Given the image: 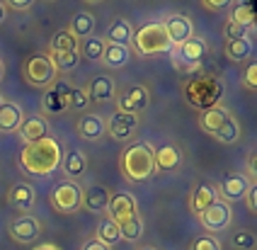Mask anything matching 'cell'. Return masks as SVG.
I'll return each mask as SVG.
<instances>
[{"label": "cell", "instance_id": "obj_22", "mask_svg": "<svg viewBox=\"0 0 257 250\" xmlns=\"http://www.w3.org/2000/svg\"><path fill=\"white\" fill-rule=\"evenodd\" d=\"M25 121V112L17 102H5L0 109V132L3 134H15Z\"/></svg>", "mask_w": 257, "mask_h": 250}, {"label": "cell", "instance_id": "obj_26", "mask_svg": "<svg viewBox=\"0 0 257 250\" xmlns=\"http://www.w3.org/2000/svg\"><path fill=\"white\" fill-rule=\"evenodd\" d=\"M104 49H107V39L92 34V37H87V39H83L78 44V54H80V59H85V61H102Z\"/></svg>", "mask_w": 257, "mask_h": 250}, {"label": "cell", "instance_id": "obj_7", "mask_svg": "<svg viewBox=\"0 0 257 250\" xmlns=\"http://www.w3.org/2000/svg\"><path fill=\"white\" fill-rule=\"evenodd\" d=\"M170 54H172V59H175V66L180 71H194L204 61V56H206V42L194 34L192 39H187L185 44L172 46Z\"/></svg>", "mask_w": 257, "mask_h": 250}, {"label": "cell", "instance_id": "obj_36", "mask_svg": "<svg viewBox=\"0 0 257 250\" xmlns=\"http://www.w3.org/2000/svg\"><path fill=\"white\" fill-rule=\"evenodd\" d=\"M214 139L218 141V144H228V146H230V144H235V141L240 139V124L235 121V117L230 119L228 124H226V127H223L221 132L216 134Z\"/></svg>", "mask_w": 257, "mask_h": 250}, {"label": "cell", "instance_id": "obj_10", "mask_svg": "<svg viewBox=\"0 0 257 250\" xmlns=\"http://www.w3.org/2000/svg\"><path fill=\"white\" fill-rule=\"evenodd\" d=\"M8 233H10V238H13L15 243L29 245V243H34L42 235V223L34 219V216H17V219L10 221Z\"/></svg>", "mask_w": 257, "mask_h": 250}, {"label": "cell", "instance_id": "obj_42", "mask_svg": "<svg viewBox=\"0 0 257 250\" xmlns=\"http://www.w3.org/2000/svg\"><path fill=\"white\" fill-rule=\"evenodd\" d=\"M245 37H247V27L238 25V22H228V25H226V39H228V42L245 39Z\"/></svg>", "mask_w": 257, "mask_h": 250}, {"label": "cell", "instance_id": "obj_31", "mask_svg": "<svg viewBox=\"0 0 257 250\" xmlns=\"http://www.w3.org/2000/svg\"><path fill=\"white\" fill-rule=\"evenodd\" d=\"M252 51H255V44L250 42V37H245V39H235V42H228L226 44V56L230 61H235V63H243L252 56Z\"/></svg>", "mask_w": 257, "mask_h": 250}, {"label": "cell", "instance_id": "obj_49", "mask_svg": "<svg viewBox=\"0 0 257 250\" xmlns=\"http://www.w3.org/2000/svg\"><path fill=\"white\" fill-rule=\"evenodd\" d=\"M3 73H5V66H3V61H0V80H3Z\"/></svg>", "mask_w": 257, "mask_h": 250}, {"label": "cell", "instance_id": "obj_4", "mask_svg": "<svg viewBox=\"0 0 257 250\" xmlns=\"http://www.w3.org/2000/svg\"><path fill=\"white\" fill-rule=\"evenodd\" d=\"M136 51L141 56H163V54H170L172 51V42L165 32L163 22H148L143 25L141 30L134 32V42Z\"/></svg>", "mask_w": 257, "mask_h": 250}, {"label": "cell", "instance_id": "obj_18", "mask_svg": "<svg viewBox=\"0 0 257 250\" xmlns=\"http://www.w3.org/2000/svg\"><path fill=\"white\" fill-rule=\"evenodd\" d=\"M182 165V151L177 144H165L156 148V173H172Z\"/></svg>", "mask_w": 257, "mask_h": 250}, {"label": "cell", "instance_id": "obj_41", "mask_svg": "<svg viewBox=\"0 0 257 250\" xmlns=\"http://www.w3.org/2000/svg\"><path fill=\"white\" fill-rule=\"evenodd\" d=\"M5 5V10H13V13H27L34 8L37 0H0Z\"/></svg>", "mask_w": 257, "mask_h": 250}, {"label": "cell", "instance_id": "obj_28", "mask_svg": "<svg viewBox=\"0 0 257 250\" xmlns=\"http://www.w3.org/2000/svg\"><path fill=\"white\" fill-rule=\"evenodd\" d=\"M68 32H71L78 42H83V39H87V37H92V32H95V17L90 15V13H75L73 20H71Z\"/></svg>", "mask_w": 257, "mask_h": 250}, {"label": "cell", "instance_id": "obj_38", "mask_svg": "<svg viewBox=\"0 0 257 250\" xmlns=\"http://www.w3.org/2000/svg\"><path fill=\"white\" fill-rule=\"evenodd\" d=\"M90 104V97H87L85 88H73L71 95H68V107L71 109H85Z\"/></svg>", "mask_w": 257, "mask_h": 250}, {"label": "cell", "instance_id": "obj_6", "mask_svg": "<svg viewBox=\"0 0 257 250\" xmlns=\"http://www.w3.org/2000/svg\"><path fill=\"white\" fill-rule=\"evenodd\" d=\"M49 204L58 214H75L83 206V187L75 180H61L49 192Z\"/></svg>", "mask_w": 257, "mask_h": 250}, {"label": "cell", "instance_id": "obj_2", "mask_svg": "<svg viewBox=\"0 0 257 250\" xmlns=\"http://www.w3.org/2000/svg\"><path fill=\"white\" fill-rule=\"evenodd\" d=\"M121 175L128 182H143L156 175V148L148 141H134L121 151L119 158Z\"/></svg>", "mask_w": 257, "mask_h": 250}, {"label": "cell", "instance_id": "obj_51", "mask_svg": "<svg viewBox=\"0 0 257 250\" xmlns=\"http://www.w3.org/2000/svg\"><path fill=\"white\" fill-rule=\"evenodd\" d=\"M141 250H158V248H153V245H143Z\"/></svg>", "mask_w": 257, "mask_h": 250}, {"label": "cell", "instance_id": "obj_37", "mask_svg": "<svg viewBox=\"0 0 257 250\" xmlns=\"http://www.w3.org/2000/svg\"><path fill=\"white\" fill-rule=\"evenodd\" d=\"M68 107V100L66 97H61L54 88L46 90V95H44V109L46 112H63Z\"/></svg>", "mask_w": 257, "mask_h": 250}, {"label": "cell", "instance_id": "obj_27", "mask_svg": "<svg viewBox=\"0 0 257 250\" xmlns=\"http://www.w3.org/2000/svg\"><path fill=\"white\" fill-rule=\"evenodd\" d=\"M95 238L104 243V245H116L121 240V231H119V223H116L112 216H104V219L97 223V231H95Z\"/></svg>", "mask_w": 257, "mask_h": 250}, {"label": "cell", "instance_id": "obj_50", "mask_svg": "<svg viewBox=\"0 0 257 250\" xmlns=\"http://www.w3.org/2000/svg\"><path fill=\"white\" fill-rule=\"evenodd\" d=\"M8 102V100H5V97H3V95H0V109H3V104Z\"/></svg>", "mask_w": 257, "mask_h": 250}, {"label": "cell", "instance_id": "obj_54", "mask_svg": "<svg viewBox=\"0 0 257 250\" xmlns=\"http://www.w3.org/2000/svg\"><path fill=\"white\" fill-rule=\"evenodd\" d=\"M255 250H257V248H255Z\"/></svg>", "mask_w": 257, "mask_h": 250}, {"label": "cell", "instance_id": "obj_20", "mask_svg": "<svg viewBox=\"0 0 257 250\" xmlns=\"http://www.w3.org/2000/svg\"><path fill=\"white\" fill-rule=\"evenodd\" d=\"M17 132H20V139H22L25 144H34V141H42V139L49 136V121H46L42 114H34V117L25 119Z\"/></svg>", "mask_w": 257, "mask_h": 250}, {"label": "cell", "instance_id": "obj_12", "mask_svg": "<svg viewBox=\"0 0 257 250\" xmlns=\"http://www.w3.org/2000/svg\"><path fill=\"white\" fill-rule=\"evenodd\" d=\"M136 129H139V117L126 114V112H116L114 117H109V121H107V134L114 141H128Z\"/></svg>", "mask_w": 257, "mask_h": 250}, {"label": "cell", "instance_id": "obj_34", "mask_svg": "<svg viewBox=\"0 0 257 250\" xmlns=\"http://www.w3.org/2000/svg\"><path fill=\"white\" fill-rule=\"evenodd\" d=\"M78 39L73 37L68 30H61L56 32V37L51 39V46H49V51H78Z\"/></svg>", "mask_w": 257, "mask_h": 250}, {"label": "cell", "instance_id": "obj_44", "mask_svg": "<svg viewBox=\"0 0 257 250\" xmlns=\"http://www.w3.org/2000/svg\"><path fill=\"white\" fill-rule=\"evenodd\" d=\"M245 204H247V209H250L252 214H257V180L250 182V187L245 192Z\"/></svg>", "mask_w": 257, "mask_h": 250}, {"label": "cell", "instance_id": "obj_29", "mask_svg": "<svg viewBox=\"0 0 257 250\" xmlns=\"http://www.w3.org/2000/svg\"><path fill=\"white\" fill-rule=\"evenodd\" d=\"M46 56L51 59L56 73H71V71L78 68V63H80V54H78V51H49Z\"/></svg>", "mask_w": 257, "mask_h": 250}, {"label": "cell", "instance_id": "obj_48", "mask_svg": "<svg viewBox=\"0 0 257 250\" xmlns=\"http://www.w3.org/2000/svg\"><path fill=\"white\" fill-rule=\"evenodd\" d=\"M5 15H8V10H5V5L0 3V22H5Z\"/></svg>", "mask_w": 257, "mask_h": 250}, {"label": "cell", "instance_id": "obj_13", "mask_svg": "<svg viewBox=\"0 0 257 250\" xmlns=\"http://www.w3.org/2000/svg\"><path fill=\"white\" fill-rule=\"evenodd\" d=\"M250 187V177L245 175V173H230L223 182H221V187L216 192H221L218 194V199H223V202H238V199H245V192Z\"/></svg>", "mask_w": 257, "mask_h": 250}, {"label": "cell", "instance_id": "obj_30", "mask_svg": "<svg viewBox=\"0 0 257 250\" xmlns=\"http://www.w3.org/2000/svg\"><path fill=\"white\" fill-rule=\"evenodd\" d=\"M131 59V51L128 46H119V44H107L104 49V56H102V63L109 66V68H124Z\"/></svg>", "mask_w": 257, "mask_h": 250}, {"label": "cell", "instance_id": "obj_3", "mask_svg": "<svg viewBox=\"0 0 257 250\" xmlns=\"http://www.w3.org/2000/svg\"><path fill=\"white\" fill-rule=\"evenodd\" d=\"M223 83L214 78V75H197L192 80H187L185 88H182V95H185L187 104L197 107V109H211L216 104H221V97H223Z\"/></svg>", "mask_w": 257, "mask_h": 250}, {"label": "cell", "instance_id": "obj_24", "mask_svg": "<svg viewBox=\"0 0 257 250\" xmlns=\"http://www.w3.org/2000/svg\"><path fill=\"white\" fill-rule=\"evenodd\" d=\"M134 27H131V22L128 20H124V17H119V20H114L112 25H109V30H107V42L109 44H119V46H128L131 42H134Z\"/></svg>", "mask_w": 257, "mask_h": 250}, {"label": "cell", "instance_id": "obj_35", "mask_svg": "<svg viewBox=\"0 0 257 250\" xmlns=\"http://www.w3.org/2000/svg\"><path fill=\"white\" fill-rule=\"evenodd\" d=\"M230 245L235 250H255L257 248V235L252 231H235L230 235Z\"/></svg>", "mask_w": 257, "mask_h": 250}, {"label": "cell", "instance_id": "obj_8", "mask_svg": "<svg viewBox=\"0 0 257 250\" xmlns=\"http://www.w3.org/2000/svg\"><path fill=\"white\" fill-rule=\"evenodd\" d=\"M116 112H126V114H141L143 109H148L151 104V90L136 83V85H128L126 90H121L116 95Z\"/></svg>", "mask_w": 257, "mask_h": 250}, {"label": "cell", "instance_id": "obj_21", "mask_svg": "<svg viewBox=\"0 0 257 250\" xmlns=\"http://www.w3.org/2000/svg\"><path fill=\"white\" fill-rule=\"evenodd\" d=\"M216 199H218V192H216L214 185L201 182L199 187L192 192V197H189V209H192V214H197V216H199L201 211H206L209 206L214 204Z\"/></svg>", "mask_w": 257, "mask_h": 250}, {"label": "cell", "instance_id": "obj_16", "mask_svg": "<svg viewBox=\"0 0 257 250\" xmlns=\"http://www.w3.org/2000/svg\"><path fill=\"white\" fill-rule=\"evenodd\" d=\"M8 202H10L13 209L27 214L29 209L37 204V192H34V187L29 182H15L10 192H8Z\"/></svg>", "mask_w": 257, "mask_h": 250}, {"label": "cell", "instance_id": "obj_1", "mask_svg": "<svg viewBox=\"0 0 257 250\" xmlns=\"http://www.w3.org/2000/svg\"><path fill=\"white\" fill-rule=\"evenodd\" d=\"M61 158H63L61 144H58L56 139L46 136L42 141L25 144L22 153H20V165H22V170L29 173V175L49 177L61 168Z\"/></svg>", "mask_w": 257, "mask_h": 250}, {"label": "cell", "instance_id": "obj_47", "mask_svg": "<svg viewBox=\"0 0 257 250\" xmlns=\"http://www.w3.org/2000/svg\"><path fill=\"white\" fill-rule=\"evenodd\" d=\"M34 250H61V248H56V245H51V243H46V245H39V248H34Z\"/></svg>", "mask_w": 257, "mask_h": 250}, {"label": "cell", "instance_id": "obj_52", "mask_svg": "<svg viewBox=\"0 0 257 250\" xmlns=\"http://www.w3.org/2000/svg\"><path fill=\"white\" fill-rule=\"evenodd\" d=\"M85 3H102V0H85Z\"/></svg>", "mask_w": 257, "mask_h": 250}, {"label": "cell", "instance_id": "obj_45", "mask_svg": "<svg viewBox=\"0 0 257 250\" xmlns=\"http://www.w3.org/2000/svg\"><path fill=\"white\" fill-rule=\"evenodd\" d=\"M80 250H112V248L104 245V243H100L97 238H90V240H85V243L80 245Z\"/></svg>", "mask_w": 257, "mask_h": 250}, {"label": "cell", "instance_id": "obj_15", "mask_svg": "<svg viewBox=\"0 0 257 250\" xmlns=\"http://www.w3.org/2000/svg\"><path fill=\"white\" fill-rule=\"evenodd\" d=\"M107 209H109V216H112L116 223H121V221H126L128 216L139 214V204H136L134 194H128V192H116V194H112Z\"/></svg>", "mask_w": 257, "mask_h": 250}, {"label": "cell", "instance_id": "obj_46", "mask_svg": "<svg viewBox=\"0 0 257 250\" xmlns=\"http://www.w3.org/2000/svg\"><path fill=\"white\" fill-rule=\"evenodd\" d=\"M250 173H255V175H257V153H252V156H250Z\"/></svg>", "mask_w": 257, "mask_h": 250}, {"label": "cell", "instance_id": "obj_14", "mask_svg": "<svg viewBox=\"0 0 257 250\" xmlns=\"http://www.w3.org/2000/svg\"><path fill=\"white\" fill-rule=\"evenodd\" d=\"M163 25H165V32H168V37H170L172 46L185 44L187 39L194 37V22L187 15H172V17H168Z\"/></svg>", "mask_w": 257, "mask_h": 250}, {"label": "cell", "instance_id": "obj_9", "mask_svg": "<svg viewBox=\"0 0 257 250\" xmlns=\"http://www.w3.org/2000/svg\"><path fill=\"white\" fill-rule=\"evenodd\" d=\"M199 221L206 231L221 233V231H226L230 223H233V206H230L228 202H223V199H216L206 211L199 214Z\"/></svg>", "mask_w": 257, "mask_h": 250}, {"label": "cell", "instance_id": "obj_32", "mask_svg": "<svg viewBox=\"0 0 257 250\" xmlns=\"http://www.w3.org/2000/svg\"><path fill=\"white\" fill-rule=\"evenodd\" d=\"M143 228H146V223L139 214H134V216H128L126 221H121L119 223V231H121V240H128V243H136L139 238L143 235Z\"/></svg>", "mask_w": 257, "mask_h": 250}, {"label": "cell", "instance_id": "obj_19", "mask_svg": "<svg viewBox=\"0 0 257 250\" xmlns=\"http://www.w3.org/2000/svg\"><path fill=\"white\" fill-rule=\"evenodd\" d=\"M109 190L104 187V185H90L83 190V206H85L87 211H92V214H102V211H107V206H109Z\"/></svg>", "mask_w": 257, "mask_h": 250}, {"label": "cell", "instance_id": "obj_5", "mask_svg": "<svg viewBox=\"0 0 257 250\" xmlns=\"http://www.w3.org/2000/svg\"><path fill=\"white\" fill-rule=\"evenodd\" d=\"M22 75H25L27 85H32V88H44V90H49L58 80L56 68H54V63H51V59H49L46 54L29 56V59L25 61V66H22Z\"/></svg>", "mask_w": 257, "mask_h": 250}, {"label": "cell", "instance_id": "obj_25", "mask_svg": "<svg viewBox=\"0 0 257 250\" xmlns=\"http://www.w3.org/2000/svg\"><path fill=\"white\" fill-rule=\"evenodd\" d=\"M85 92L90 97V102H107V100L114 97V80L109 75H97Z\"/></svg>", "mask_w": 257, "mask_h": 250}, {"label": "cell", "instance_id": "obj_11", "mask_svg": "<svg viewBox=\"0 0 257 250\" xmlns=\"http://www.w3.org/2000/svg\"><path fill=\"white\" fill-rule=\"evenodd\" d=\"M230 119H233V112H230L228 107L216 104V107H211V109H204V112H199V129L214 139L216 134L221 132V129H223V127L230 121Z\"/></svg>", "mask_w": 257, "mask_h": 250}, {"label": "cell", "instance_id": "obj_40", "mask_svg": "<svg viewBox=\"0 0 257 250\" xmlns=\"http://www.w3.org/2000/svg\"><path fill=\"white\" fill-rule=\"evenodd\" d=\"M243 85L250 90H257V61H250L243 71Z\"/></svg>", "mask_w": 257, "mask_h": 250}, {"label": "cell", "instance_id": "obj_23", "mask_svg": "<svg viewBox=\"0 0 257 250\" xmlns=\"http://www.w3.org/2000/svg\"><path fill=\"white\" fill-rule=\"evenodd\" d=\"M61 168L68 177H83L87 173V158L80 148H71L68 153H63Z\"/></svg>", "mask_w": 257, "mask_h": 250}, {"label": "cell", "instance_id": "obj_43", "mask_svg": "<svg viewBox=\"0 0 257 250\" xmlns=\"http://www.w3.org/2000/svg\"><path fill=\"white\" fill-rule=\"evenodd\" d=\"M233 3H235V0H201V5H204V8H209V10H214V13L230 10V8H233Z\"/></svg>", "mask_w": 257, "mask_h": 250}, {"label": "cell", "instance_id": "obj_39", "mask_svg": "<svg viewBox=\"0 0 257 250\" xmlns=\"http://www.w3.org/2000/svg\"><path fill=\"white\" fill-rule=\"evenodd\" d=\"M189 250H221V243L216 240L214 235H197L189 243Z\"/></svg>", "mask_w": 257, "mask_h": 250}, {"label": "cell", "instance_id": "obj_17", "mask_svg": "<svg viewBox=\"0 0 257 250\" xmlns=\"http://www.w3.org/2000/svg\"><path fill=\"white\" fill-rule=\"evenodd\" d=\"M78 134L85 141H100L102 136L107 134V121H104V117L95 114V112L83 114V117L78 119Z\"/></svg>", "mask_w": 257, "mask_h": 250}, {"label": "cell", "instance_id": "obj_33", "mask_svg": "<svg viewBox=\"0 0 257 250\" xmlns=\"http://www.w3.org/2000/svg\"><path fill=\"white\" fill-rule=\"evenodd\" d=\"M230 22H238L243 27H252L255 25V13H252V5L250 3H238L230 8Z\"/></svg>", "mask_w": 257, "mask_h": 250}, {"label": "cell", "instance_id": "obj_53", "mask_svg": "<svg viewBox=\"0 0 257 250\" xmlns=\"http://www.w3.org/2000/svg\"><path fill=\"white\" fill-rule=\"evenodd\" d=\"M46 3H54V0H46Z\"/></svg>", "mask_w": 257, "mask_h": 250}]
</instances>
